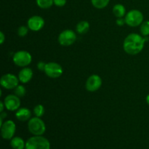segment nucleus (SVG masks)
Wrapping results in <instances>:
<instances>
[{"label": "nucleus", "mask_w": 149, "mask_h": 149, "mask_svg": "<svg viewBox=\"0 0 149 149\" xmlns=\"http://www.w3.org/2000/svg\"><path fill=\"white\" fill-rule=\"evenodd\" d=\"M148 41V36H143L138 33H132L124 40V50L129 55H137L143 49L145 42Z\"/></svg>", "instance_id": "nucleus-1"}, {"label": "nucleus", "mask_w": 149, "mask_h": 149, "mask_svg": "<svg viewBox=\"0 0 149 149\" xmlns=\"http://www.w3.org/2000/svg\"><path fill=\"white\" fill-rule=\"evenodd\" d=\"M25 149H50V143L45 137L34 135L26 141Z\"/></svg>", "instance_id": "nucleus-2"}, {"label": "nucleus", "mask_w": 149, "mask_h": 149, "mask_svg": "<svg viewBox=\"0 0 149 149\" xmlns=\"http://www.w3.org/2000/svg\"><path fill=\"white\" fill-rule=\"evenodd\" d=\"M28 129L33 135H42L46 131V125L41 117H33L29 119Z\"/></svg>", "instance_id": "nucleus-3"}, {"label": "nucleus", "mask_w": 149, "mask_h": 149, "mask_svg": "<svg viewBox=\"0 0 149 149\" xmlns=\"http://www.w3.org/2000/svg\"><path fill=\"white\" fill-rule=\"evenodd\" d=\"M125 22L131 27H137L143 22V15L140 10H132L125 15Z\"/></svg>", "instance_id": "nucleus-4"}, {"label": "nucleus", "mask_w": 149, "mask_h": 149, "mask_svg": "<svg viewBox=\"0 0 149 149\" xmlns=\"http://www.w3.org/2000/svg\"><path fill=\"white\" fill-rule=\"evenodd\" d=\"M14 63L19 67H26L32 61L31 55L26 50H20L16 52L13 57Z\"/></svg>", "instance_id": "nucleus-5"}, {"label": "nucleus", "mask_w": 149, "mask_h": 149, "mask_svg": "<svg viewBox=\"0 0 149 149\" xmlns=\"http://www.w3.org/2000/svg\"><path fill=\"white\" fill-rule=\"evenodd\" d=\"M77 40V35L72 30H64L58 36V42L62 46L68 47L72 45Z\"/></svg>", "instance_id": "nucleus-6"}, {"label": "nucleus", "mask_w": 149, "mask_h": 149, "mask_svg": "<svg viewBox=\"0 0 149 149\" xmlns=\"http://www.w3.org/2000/svg\"><path fill=\"white\" fill-rule=\"evenodd\" d=\"M45 72L47 77L55 79L62 76L63 69L60 64L55 62H49L46 64Z\"/></svg>", "instance_id": "nucleus-7"}, {"label": "nucleus", "mask_w": 149, "mask_h": 149, "mask_svg": "<svg viewBox=\"0 0 149 149\" xmlns=\"http://www.w3.org/2000/svg\"><path fill=\"white\" fill-rule=\"evenodd\" d=\"M16 131V125L14 122L7 120L1 126V135L4 139L11 140Z\"/></svg>", "instance_id": "nucleus-8"}, {"label": "nucleus", "mask_w": 149, "mask_h": 149, "mask_svg": "<svg viewBox=\"0 0 149 149\" xmlns=\"http://www.w3.org/2000/svg\"><path fill=\"white\" fill-rule=\"evenodd\" d=\"M18 77H16L15 75L12 74H6L1 77V80H0V84L1 87H4L7 90H12L15 89L19 83Z\"/></svg>", "instance_id": "nucleus-9"}, {"label": "nucleus", "mask_w": 149, "mask_h": 149, "mask_svg": "<svg viewBox=\"0 0 149 149\" xmlns=\"http://www.w3.org/2000/svg\"><path fill=\"white\" fill-rule=\"evenodd\" d=\"M102 85V79L97 74H93L87 79L85 84L86 90L89 92H95L100 88Z\"/></svg>", "instance_id": "nucleus-10"}, {"label": "nucleus", "mask_w": 149, "mask_h": 149, "mask_svg": "<svg viewBox=\"0 0 149 149\" xmlns=\"http://www.w3.org/2000/svg\"><path fill=\"white\" fill-rule=\"evenodd\" d=\"M4 103L8 111H15L18 110L20 106V100L15 95H9L4 98Z\"/></svg>", "instance_id": "nucleus-11"}, {"label": "nucleus", "mask_w": 149, "mask_h": 149, "mask_svg": "<svg viewBox=\"0 0 149 149\" xmlns=\"http://www.w3.org/2000/svg\"><path fill=\"white\" fill-rule=\"evenodd\" d=\"M45 26V20L41 16L34 15L28 20V27L33 31H40Z\"/></svg>", "instance_id": "nucleus-12"}, {"label": "nucleus", "mask_w": 149, "mask_h": 149, "mask_svg": "<svg viewBox=\"0 0 149 149\" xmlns=\"http://www.w3.org/2000/svg\"><path fill=\"white\" fill-rule=\"evenodd\" d=\"M33 71L28 67L22 68L18 74V79L20 82L26 84L29 82L33 77Z\"/></svg>", "instance_id": "nucleus-13"}, {"label": "nucleus", "mask_w": 149, "mask_h": 149, "mask_svg": "<svg viewBox=\"0 0 149 149\" xmlns=\"http://www.w3.org/2000/svg\"><path fill=\"white\" fill-rule=\"evenodd\" d=\"M31 116V112L27 108H21L17 110L15 117L20 122H26Z\"/></svg>", "instance_id": "nucleus-14"}, {"label": "nucleus", "mask_w": 149, "mask_h": 149, "mask_svg": "<svg viewBox=\"0 0 149 149\" xmlns=\"http://www.w3.org/2000/svg\"><path fill=\"white\" fill-rule=\"evenodd\" d=\"M10 145L13 149H24L26 148V143L20 137H15L12 138Z\"/></svg>", "instance_id": "nucleus-15"}, {"label": "nucleus", "mask_w": 149, "mask_h": 149, "mask_svg": "<svg viewBox=\"0 0 149 149\" xmlns=\"http://www.w3.org/2000/svg\"><path fill=\"white\" fill-rule=\"evenodd\" d=\"M76 29H77V33H80V34H84L90 29V23L86 20L79 22L77 25Z\"/></svg>", "instance_id": "nucleus-16"}, {"label": "nucleus", "mask_w": 149, "mask_h": 149, "mask_svg": "<svg viewBox=\"0 0 149 149\" xmlns=\"http://www.w3.org/2000/svg\"><path fill=\"white\" fill-rule=\"evenodd\" d=\"M113 13L116 17H123L126 13V9L122 4H117L113 6Z\"/></svg>", "instance_id": "nucleus-17"}, {"label": "nucleus", "mask_w": 149, "mask_h": 149, "mask_svg": "<svg viewBox=\"0 0 149 149\" xmlns=\"http://www.w3.org/2000/svg\"><path fill=\"white\" fill-rule=\"evenodd\" d=\"M110 0H91L92 4L97 9H103L109 4Z\"/></svg>", "instance_id": "nucleus-18"}, {"label": "nucleus", "mask_w": 149, "mask_h": 149, "mask_svg": "<svg viewBox=\"0 0 149 149\" xmlns=\"http://www.w3.org/2000/svg\"><path fill=\"white\" fill-rule=\"evenodd\" d=\"M38 7L42 9H48L54 4V0H36Z\"/></svg>", "instance_id": "nucleus-19"}, {"label": "nucleus", "mask_w": 149, "mask_h": 149, "mask_svg": "<svg viewBox=\"0 0 149 149\" xmlns=\"http://www.w3.org/2000/svg\"><path fill=\"white\" fill-rule=\"evenodd\" d=\"M140 31L143 36H149V20H146L141 23V27H140Z\"/></svg>", "instance_id": "nucleus-20"}, {"label": "nucleus", "mask_w": 149, "mask_h": 149, "mask_svg": "<svg viewBox=\"0 0 149 149\" xmlns=\"http://www.w3.org/2000/svg\"><path fill=\"white\" fill-rule=\"evenodd\" d=\"M14 93L17 97H23V96H25V95L26 93V87L23 85H17L14 89Z\"/></svg>", "instance_id": "nucleus-21"}, {"label": "nucleus", "mask_w": 149, "mask_h": 149, "mask_svg": "<svg viewBox=\"0 0 149 149\" xmlns=\"http://www.w3.org/2000/svg\"><path fill=\"white\" fill-rule=\"evenodd\" d=\"M45 109L42 105L39 104L37 106H36L33 109V113L36 115V116L37 117H42L44 114H45Z\"/></svg>", "instance_id": "nucleus-22"}, {"label": "nucleus", "mask_w": 149, "mask_h": 149, "mask_svg": "<svg viewBox=\"0 0 149 149\" xmlns=\"http://www.w3.org/2000/svg\"><path fill=\"white\" fill-rule=\"evenodd\" d=\"M29 27L28 26H21L18 28L17 29V34L18 36L23 37V36H26L28 34V32H29Z\"/></svg>", "instance_id": "nucleus-23"}, {"label": "nucleus", "mask_w": 149, "mask_h": 149, "mask_svg": "<svg viewBox=\"0 0 149 149\" xmlns=\"http://www.w3.org/2000/svg\"><path fill=\"white\" fill-rule=\"evenodd\" d=\"M66 4V0H54V4L57 7H63Z\"/></svg>", "instance_id": "nucleus-24"}, {"label": "nucleus", "mask_w": 149, "mask_h": 149, "mask_svg": "<svg viewBox=\"0 0 149 149\" xmlns=\"http://www.w3.org/2000/svg\"><path fill=\"white\" fill-rule=\"evenodd\" d=\"M46 64L45 62L43 61H39L37 64V68L39 71H45V67H46Z\"/></svg>", "instance_id": "nucleus-25"}, {"label": "nucleus", "mask_w": 149, "mask_h": 149, "mask_svg": "<svg viewBox=\"0 0 149 149\" xmlns=\"http://www.w3.org/2000/svg\"><path fill=\"white\" fill-rule=\"evenodd\" d=\"M116 23L119 26H122L126 23L125 22V18H123V17H118L116 20Z\"/></svg>", "instance_id": "nucleus-26"}, {"label": "nucleus", "mask_w": 149, "mask_h": 149, "mask_svg": "<svg viewBox=\"0 0 149 149\" xmlns=\"http://www.w3.org/2000/svg\"><path fill=\"white\" fill-rule=\"evenodd\" d=\"M4 41H5V36H4V33L2 31H1L0 32V44L2 45Z\"/></svg>", "instance_id": "nucleus-27"}, {"label": "nucleus", "mask_w": 149, "mask_h": 149, "mask_svg": "<svg viewBox=\"0 0 149 149\" xmlns=\"http://www.w3.org/2000/svg\"><path fill=\"white\" fill-rule=\"evenodd\" d=\"M4 107H5V105H4V102H0V112L4 111Z\"/></svg>", "instance_id": "nucleus-28"}, {"label": "nucleus", "mask_w": 149, "mask_h": 149, "mask_svg": "<svg viewBox=\"0 0 149 149\" xmlns=\"http://www.w3.org/2000/svg\"><path fill=\"white\" fill-rule=\"evenodd\" d=\"M7 117V113L6 112H1V114H0V119H4V118Z\"/></svg>", "instance_id": "nucleus-29"}, {"label": "nucleus", "mask_w": 149, "mask_h": 149, "mask_svg": "<svg viewBox=\"0 0 149 149\" xmlns=\"http://www.w3.org/2000/svg\"><path fill=\"white\" fill-rule=\"evenodd\" d=\"M146 103H148V105L149 106V94L146 96Z\"/></svg>", "instance_id": "nucleus-30"}]
</instances>
